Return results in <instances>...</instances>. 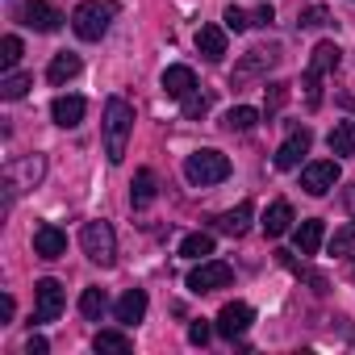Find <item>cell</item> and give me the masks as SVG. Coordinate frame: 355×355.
Returning a JSON list of instances; mask_svg holds the SVG:
<instances>
[{
    "label": "cell",
    "instance_id": "1",
    "mask_svg": "<svg viewBox=\"0 0 355 355\" xmlns=\"http://www.w3.org/2000/svg\"><path fill=\"white\" fill-rule=\"evenodd\" d=\"M101 130H105V159L117 167V163L125 159V142H130V134H134V105H130L125 96H109V101H105V121H101Z\"/></svg>",
    "mask_w": 355,
    "mask_h": 355
},
{
    "label": "cell",
    "instance_id": "2",
    "mask_svg": "<svg viewBox=\"0 0 355 355\" xmlns=\"http://www.w3.org/2000/svg\"><path fill=\"white\" fill-rule=\"evenodd\" d=\"M113 17H117V0H84V5L71 13V30L84 42H101L109 34Z\"/></svg>",
    "mask_w": 355,
    "mask_h": 355
},
{
    "label": "cell",
    "instance_id": "3",
    "mask_svg": "<svg viewBox=\"0 0 355 355\" xmlns=\"http://www.w3.org/2000/svg\"><path fill=\"white\" fill-rule=\"evenodd\" d=\"M184 175H189V184H197V189H209V184H222V180H230V159L222 155V150H193L189 159H184Z\"/></svg>",
    "mask_w": 355,
    "mask_h": 355
},
{
    "label": "cell",
    "instance_id": "4",
    "mask_svg": "<svg viewBox=\"0 0 355 355\" xmlns=\"http://www.w3.org/2000/svg\"><path fill=\"white\" fill-rule=\"evenodd\" d=\"M338 63H343L338 42H318V46H313L309 67H305V105H309V109H318V105H322V76H326V71H334Z\"/></svg>",
    "mask_w": 355,
    "mask_h": 355
},
{
    "label": "cell",
    "instance_id": "5",
    "mask_svg": "<svg viewBox=\"0 0 355 355\" xmlns=\"http://www.w3.org/2000/svg\"><path fill=\"white\" fill-rule=\"evenodd\" d=\"M80 247H84V255H88L96 268H113V263H117V234H113L109 222H84Z\"/></svg>",
    "mask_w": 355,
    "mask_h": 355
},
{
    "label": "cell",
    "instance_id": "6",
    "mask_svg": "<svg viewBox=\"0 0 355 355\" xmlns=\"http://www.w3.org/2000/svg\"><path fill=\"white\" fill-rule=\"evenodd\" d=\"M280 63V51L276 46H251L239 63H234V76H230V84L234 88H243L247 80H259V76H268L272 67Z\"/></svg>",
    "mask_w": 355,
    "mask_h": 355
},
{
    "label": "cell",
    "instance_id": "7",
    "mask_svg": "<svg viewBox=\"0 0 355 355\" xmlns=\"http://www.w3.org/2000/svg\"><path fill=\"white\" fill-rule=\"evenodd\" d=\"M234 280V268L222 263V259H201L193 272H189V293H214V288H226Z\"/></svg>",
    "mask_w": 355,
    "mask_h": 355
},
{
    "label": "cell",
    "instance_id": "8",
    "mask_svg": "<svg viewBox=\"0 0 355 355\" xmlns=\"http://www.w3.org/2000/svg\"><path fill=\"white\" fill-rule=\"evenodd\" d=\"M334 184H338V159H313V163H305L301 189H305L309 197H326Z\"/></svg>",
    "mask_w": 355,
    "mask_h": 355
},
{
    "label": "cell",
    "instance_id": "9",
    "mask_svg": "<svg viewBox=\"0 0 355 355\" xmlns=\"http://www.w3.org/2000/svg\"><path fill=\"white\" fill-rule=\"evenodd\" d=\"M17 17H21V26L34 30V34H55V30L63 26V13L51 5V0H26Z\"/></svg>",
    "mask_w": 355,
    "mask_h": 355
},
{
    "label": "cell",
    "instance_id": "10",
    "mask_svg": "<svg viewBox=\"0 0 355 355\" xmlns=\"http://www.w3.org/2000/svg\"><path fill=\"white\" fill-rule=\"evenodd\" d=\"M63 301H67V297H63V284H59V280H51V276L38 280V284H34V318H30V322H55V318L63 313Z\"/></svg>",
    "mask_w": 355,
    "mask_h": 355
},
{
    "label": "cell",
    "instance_id": "11",
    "mask_svg": "<svg viewBox=\"0 0 355 355\" xmlns=\"http://www.w3.org/2000/svg\"><path fill=\"white\" fill-rule=\"evenodd\" d=\"M251 322H255V309H251L247 301H230V305H222V313H218V334H222V338H239V334H247Z\"/></svg>",
    "mask_w": 355,
    "mask_h": 355
},
{
    "label": "cell",
    "instance_id": "12",
    "mask_svg": "<svg viewBox=\"0 0 355 355\" xmlns=\"http://www.w3.org/2000/svg\"><path fill=\"white\" fill-rule=\"evenodd\" d=\"M309 146H313V134H309L305 125H301V130H293V134L280 142V150H276V167H280V171H293V167L309 155Z\"/></svg>",
    "mask_w": 355,
    "mask_h": 355
},
{
    "label": "cell",
    "instance_id": "13",
    "mask_svg": "<svg viewBox=\"0 0 355 355\" xmlns=\"http://www.w3.org/2000/svg\"><path fill=\"white\" fill-rule=\"evenodd\" d=\"M34 255H38V259H59V255H67V234H63L59 226L42 222V226L34 230Z\"/></svg>",
    "mask_w": 355,
    "mask_h": 355
},
{
    "label": "cell",
    "instance_id": "14",
    "mask_svg": "<svg viewBox=\"0 0 355 355\" xmlns=\"http://www.w3.org/2000/svg\"><path fill=\"white\" fill-rule=\"evenodd\" d=\"M163 92H167L171 101H184L189 92H197V76H193V67L171 63V67L163 71Z\"/></svg>",
    "mask_w": 355,
    "mask_h": 355
},
{
    "label": "cell",
    "instance_id": "15",
    "mask_svg": "<svg viewBox=\"0 0 355 355\" xmlns=\"http://www.w3.org/2000/svg\"><path fill=\"white\" fill-rule=\"evenodd\" d=\"M113 318H117L121 326H138V322L146 318V293H142V288H125L121 301L113 305Z\"/></svg>",
    "mask_w": 355,
    "mask_h": 355
},
{
    "label": "cell",
    "instance_id": "16",
    "mask_svg": "<svg viewBox=\"0 0 355 355\" xmlns=\"http://www.w3.org/2000/svg\"><path fill=\"white\" fill-rule=\"evenodd\" d=\"M84 113H88L84 96H55V105H51V117H55V125H63V130H76V125L84 121Z\"/></svg>",
    "mask_w": 355,
    "mask_h": 355
},
{
    "label": "cell",
    "instance_id": "17",
    "mask_svg": "<svg viewBox=\"0 0 355 355\" xmlns=\"http://www.w3.org/2000/svg\"><path fill=\"white\" fill-rule=\"evenodd\" d=\"M251 218H255V205H251V201H239V205H234L230 214H222L214 226H218L222 234H230V239H243V234L251 230Z\"/></svg>",
    "mask_w": 355,
    "mask_h": 355
},
{
    "label": "cell",
    "instance_id": "18",
    "mask_svg": "<svg viewBox=\"0 0 355 355\" xmlns=\"http://www.w3.org/2000/svg\"><path fill=\"white\" fill-rule=\"evenodd\" d=\"M197 51H201L209 63H218V59L226 55V26H201V30H197Z\"/></svg>",
    "mask_w": 355,
    "mask_h": 355
},
{
    "label": "cell",
    "instance_id": "19",
    "mask_svg": "<svg viewBox=\"0 0 355 355\" xmlns=\"http://www.w3.org/2000/svg\"><path fill=\"white\" fill-rule=\"evenodd\" d=\"M80 76V55H71V51H63V55H55L51 59V67H46V80L55 84V88H63L67 80H76Z\"/></svg>",
    "mask_w": 355,
    "mask_h": 355
},
{
    "label": "cell",
    "instance_id": "20",
    "mask_svg": "<svg viewBox=\"0 0 355 355\" xmlns=\"http://www.w3.org/2000/svg\"><path fill=\"white\" fill-rule=\"evenodd\" d=\"M288 226H293V205L288 201H272V209L263 214V234L268 239H280Z\"/></svg>",
    "mask_w": 355,
    "mask_h": 355
},
{
    "label": "cell",
    "instance_id": "21",
    "mask_svg": "<svg viewBox=\"0 0 355 355\" xmlns=\"http://www.w3.org/2000/svg\"><path fill=\"white\" fill-rule=\"evenodd\" d=\"M155 171L150 167H138V175H134V189H130V205L134 209H146L150 201H155Z\"/></svg>",
    "mask_w": 355,
    "mask_h": 355
},
{
    "label": "cell",
    "instance_id": "22",
    "mask_svg": "<svg viewBox=\"0 0 355 355\" xmlns=\"http://www.w3.org/2000/svg\"><path fill=\"white\" fill-rule=\"evenodd\" d=\"M259 125V109H251V105H234L226 117H222V130H230V134H247V130H255Z\"/></svg>",
    "mask_w": 355,
    "mask_h": 355
},
{
    "label": "cell",
    "instance_id": "23",
    "mask_svg": "<svg viewBox=\"0 0 355 355\" xmlns=\"http://www.w3.org/2000/svg\"><path fill=\"white\" fill-rule=\"evenodd\" d=\"M322 234H326V226H322L318 218L301 222V226H297V251H301V255H318V247H322Z\"/></svg>",
    "mask_w": 355,
    "mask_h": 355
},
{
    "label": "cell",
    "instance_id": "24",
    "mask_svg": "<svg viewBox=\"0 0 355 355\" xmlns=\"http://www.w3.org/2000/svg\"><path fill=\"white\" fill-rule=\"evenodd\" d=\"M92 351H96V355H130V338H125L121 330H101V334L92 338Z\"/></svg>",
    "mask_w": 355,
    "mask_h": 355
},
{
    "label": "cell",
    "instance_id": "25",
    "mask_svg": "<svg viewBox=\"0 0 355 355\" xmlns=\"http://www.w3.org/2000/svg\"><path fill=\"white\" fill-rule=\"evenodd\" d=\"M326 146L334 155H355V121H338L330 134H326Z\"/></svg>",
    "mask_w": 355,
    "mask_h": 355
},
{
    "label": "cell",
    "instance_id": "26",
    "mask_svg": "<svg viewBox=\"0 0 355 355\" xmlns=\"http://www.w3.org/2000/svg\"><path fill=\"white\" fill-rule=\"evenodd\" d=\"M30 88H34V76H26V71H5V80H0V96L5 101H21Z\"/></svg>",
    "mask_w": 355,
    "mask_h": 355
},
{
    "label": "cell",
    "instance_id": "27",
    "mask_svg": "<svg viewBox=\"0 0 355 355\" xmlns=\"http://www.w3.org/2000/svg\"><path fill=\"white\" fill-rule=\"evenodd\" d=\"M105 305H109V297H105V288H84L80 293V313L88 318V322H101V313H105Z\"/></svg>",
    "mask_w": 355,
    "mask_h": 355
},
{
    "label": "cell",
    "instance_id": "28",
    "mask_svg": "<svg viewBox=\"0 0 355 355\" xmlns=\"http://www.w3.org/2000/svg\"><path fill=\"white\" fill-rule=\"evenodd\" d=\"M180 255L184 259H209L214 255V234H189L180 243Z\"/></svg>",
    "mask_w": 355,
    "mask_h": 355
},
{
    "label": "cell",
    "instance_id": "29",
    "mask_svg": "<svg viewBox=\"0 0 355 355\" xmlns=\"http://www.w3.org/2000/svg\"><path fill=\"white\" fill-rule=\"evenodd\" d=\"M17 59H21V38H17V34H5V38H0V67L13 71Z\"/></svg>",
    "mask_w": 355,
    "mask_h": 355
},
{
    "label": "cell",
    "instance_id": "30",
    "mask_svg": "<svg viewBox=\"0 0 355 355\" xmlns=\"http://www.w3.org/2000/svg\"><path fill=\"white\" fill-rule=\"evenodd\" d=\"M180 109H184V117H189V121H201V117L209 113V96L197 88V92H189V96L180 101Z\"/></svg>",
    "mask_w": 355,
    "mask_h": 355
},
{
    "label": "cell",
    "instance_id": "31",
    "mask_svg": "<svg viewBox=\"0 0 355 355\" xmlns=\"http://www.w3.org/2000/svg\"><path fill=\"white\" fill-rule=\"evenodd\" d=\"M330 251L355 263V226H347V230H334V239H330Z\"/></svg>",
    "mask_w": 355,
    "mask_h": 355
},
{
    "label": "cell",
    "instance_id": "32",
    "mask_svg": "<svg viewBox=\"0 0 355 355\" xmlns=\"http://www.w3.org/2000/svg\"><path fill=\"white\" fill-rule=\"evenodd\" d=\"M288 101V84H268V105H263V117L272 121L280 113V105Z\"/></svg>",
    "mask_w": 355,
    "mask_h": 355
},
{
    "label": "cell",
    "instance_id": "33",
    "mask_svg": "<svg viewBox=\"0 0 355 355\" xmlns=\"http://www.w3.org/2000/svg\"><path fill=\"white\" fill-rule=\"evenodd\" d=\"M222 21H226V30H230V34H243V30H251V26H255V21H251L243 9H234V5L222 13Z\"/></svg>",
    "mask_w": 355,
    "mask_h": 355
},
{
    "label": "cell",
    "instance_id": "34",
    "mask_svg": "<svg viewBox=\"0 0 355 355\" xmlns=\"http://www.w3.org/2000/svg\"><path fill=\"white\" fill-rule=\"evenodd\" d=\"M326 21H330V17H326V9H322V5H313V9H305V13L297 17V26H301V30H322Z\"/></svg>",
    "mask_w": 355,
    "mask_h": 355
},
{
    "label": "cell",
    "instance_id": "35",
    "mask_svg": "<svg viewBox=\"0 0 355 355\" xmlns=\"http://www.w3.org/2000/svg\"><path fill=\"white\" fill-rule=\"evenodd\" d=\"M209 334H214V330H209V322H193V326H189V343H193V347H205V343H209Z\"/></svg>",
    "mask_w": 355,
    "mask_h": 355
},
{
    "label": "cell",
    "instance_id": "36",
    "mask_svg": "<svg viewBox=\"0 0 355 355\" xmlns=\"http://www.w3.org/2000/svg\"><path fill=\"white\" fill-rule=\"evenodd\" d=\"M26 351H30V355H46V351H51V343H46L42 334H30V343H26Z\"/></svg>",
    "mask_w": 355,
    "mask_h": 355
},
{
    "label": "cell",
    "instance_id": "37",
    "mask_svg": "<svg viewBox=\"0 0 355 355\" xmlns=\"http://www.w3.org/2000/svg\"><path fill=\"white\" fill-rule=\"evenodd\" d=\"M13 322V297L5 293V301H0V326H9Z\"/></svg>",
    "mask_w": 355,
    "mask_h": 355
},
{
    "label": "cell",
    "instance_id": "38",
    "mask_svg": "<svg viewBox=\"0 0 355 355\" xmlns=\"http://www.w3.org/2000/svg\"><path fill=\"white\" fill-rule=\"evenodd\" d=\"M251 21H255V26H272V21H276V13H272V5H263V9H259V13H255Z\"/></svg>",
    "mask_w": 355,
    "mask_h": 355
},
{
    "label": "cell",
    "instance_id": "39",
    "mask_svg": "<svg viewBox=\"0 0 355 355\" xmlns=\"http://www.w3.org/2000/svg\"><path fill=\"white\" fill-rule=\"evenodd\" d=\"M343 201H347V214H351V218H355V184H351V189H347V193H343Z\"/></svg>",
    "mask_w": 355,
    "mask_h": 355
}]
</instances>
